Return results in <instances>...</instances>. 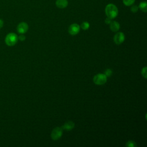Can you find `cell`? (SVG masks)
I'll list each match as a JSON object with an SVG mask.
<instances>
[{
	"instance_id": "obj_1",
	"label": "cell",
	"mask_w": 147,
	"mask_h": 147,
	"mask_svg": "<svg viewBox=\"0 0 147 147\" xmlns=\"http://www.w3.org/2000/svg\"><path fill=\"white\" fill-rule=\"evenodd\" d=\"M105 13L108 18L113 19L117 16L118 14V10L115 5L110 3L108 4L105 7Z\"/></svg>"
},
{
	"instance_id": "obj_2",
	"label": "cell",
	"mask_w": 147,
	"mask_h": 147,
	"mask_svg": "<svg viewBox=\"0 0 147 147\" xmlns=\"http://www.w3.org/2000/svg\"><path fill=\"white\" fill-rule=\"evenodd\" d=\"M5 43L9 47L14 46L18 41V36L16 33H10L5 37Z\"/></svg>"
},
{
	"instance_id": "obj_3",
	"label": "cell",
	"mask_w": 147,
	"mask_h": 147,
	"mask_svg": "<svg viewBox=\"0 0 147 147\" xmlns=\"http://www.w3.org/2000/svg\"><path fill=\"white\" fill-rule=\"evenodd\" d=\"M107 78L104 74H98L94 76L93 82L95 84L102 85L106 83Z\"/></svg>"
},
{
	"instance_id": "obj_4",
	"label": "cell",
	"mask_w": 147,
	"mask_h": 147,
	"mask_svg": "<svg viewBox=\"0 0 147 147\" xmlns=\"http://www.w3.org/2000/svg\"><path fill=\"white\" fill-rule=\"evenodd\" d=\"M63 134V129L60 127H56L52 130L51 136L52 140H57L61 138Z\"/></svg>"
},
{
	"instance_id": "obj_5",
	"label": "cell",
	"mask_w": 147,
	"mask_h": 147,
	"mask_svg": "<svg viewBox=\"0 0 147 147\" xmlns=\"http://www.w3.org/2000/svg\"><path fill=\"white\" fill-rule=\"evenodd\" d=\"M113 40L114 43L117 45L121 44L125 40V35L122 32H118L117 33L113 38Z\"/></svg>"
},
{
	"instance_id": "obj_6",
	"label": "cell",
	"mask_w": 147,
	"mask_h": 147,
	"mask_svg": "<svg viewBox=\"0 0 147 147\" xmlns=\"http://www.w3.org/2000/svg\"><path fill=\"white\" fill-rule=\"evenodd\" d=\"M80 27L77 24H72L68 28V32L71 35H76L80 31Z\"/></svg>"
},
{
	"instance_id": "obj_7",
	"label": "cell",
	"mask_w": 147,
	"mask_h": 147,
	"mask_svg": "<svg viewBox=\"0 0 147 147\" xmlns=\"http://www.w3.org/2000/svg\"><path fill=\"white\" fill-rule=\"evenodd\" d=\"M28 28H29L28 25L25 22H20L17 25V30L19 33L24 34L28 31Z\"/></svg>"
},
{
	"instance_id": "obj_8",
	"label": "cell",
	"mask_w": 147,
	"mask_h": 147,
	"mask_svg": "<svg viewBox=\"0 0 147 147\" xmlns=\"http://www.w3.org/2000/svg\"><path fill=\"white\" fill-rule=\"evenodd\" d=\"M75 127V123L72 121H68L65 123L63 126L61 127V128L64 130L69 131L72 129H73Z\"/></svg>"
},
{
	"instance_id": "obj_9",
	"label": "cell",
	"mask_w": 147,
	"mask_h": 147,
	"mask_svg": "<svg viewBox=\"0 0 147 147\" xmlns=\"http://www.w3.org/2000/svg\"><path fill=\"white\" fill-rule=\"evenodd\" d=\"M120 28L119 24L117 21H111L110 24V29L113 32H117Z\"/></svg>"
},
{
	"instance_id": "obj_10",
	"label": "cell",
	"mask_w": 147,
	"mask_h": 147,
	"mask_svg": "<svg viewBox=\"0 0 147 147\" xmlns=\"http://www.w3.org/2000/svg\"><path fill=\"white\" fill-rule=\"evenodd\" d=\"M56 5L60 9L65 8L68 5L67 0H57L56 2Z\"/></svg>"
},
{
	"instance_id": "obj_11",
	"label": "cell",
	"mask_w": 147,
	"mask_h": 147,
	"mask_svg": "<svg viewBox=\"0 0 147 147\" xmlns=\"http://www.w3.org/2000/svg\"><path fill=\"white\" fill-rule=\"evenodd\" d=\"M139 8L144 12H146L147 11V4L145 1L141 2L139 5Z\"/></svg>"
},
{
	"instance_id": "obj_12",
	"label": "cell",
	"mask_w": 147,
	"mask_h": 147,
	"mask_svg": "<svg viewBox=\"0 0 147 147\" xmlns=\"http://www.w3.org/2000/svg\"><path fill=\"white\" fill-rule=\"evenodd\" d=\"M80 28L83 30H87L90 28V24L88 22H83L80 25Z\"/></svg>"
},
{
	"instance_id": "obj_13",
	"label": "cell",
	"mask_w": 147,
	"mask_h": 147,
	"mask_svg": "<svg viewBox=\"0 0 147 147\" xmlns=\"http://www.w3.org/2000/svg\"><path fill=\"white\" fill-rule=\"evenodd\" d=\"M126 146L127 147H136V144L134 141H129L126 142Z\"/></svg>"
},
{
	"instance_id": "obj_14",
	"label": "cell",
	"mask_w": 147,
	"mask_h": 147,
	"mask_svg": "<svg viewBox=\"0 0 147 147\" xmlns=\"http://www.w3.org/2000/svg\"><path fill=\"white\" fill-rule=\"evenodd\" d=\"M135 0H123V3L126 6H130L132 5Z\"/></svg>"
},
{
	"instance_id": "obj_15",
	"label": "cell",
	"mask_w": 147,
	"mask_h": 147,
	"mask_svg": "<svg viewBox=\"0 0 147 147\" xmlns=\"http://www.w3.org/2000/svg\"><path fill=\"white\" fill-rule=\"evenodd\" d=\"M146 70H147V67H145L142 68V70H141V74H142V76H143L145 79H146V75H147Z\"/></svg>"
},
{
	"instance_id": "obj_16",
	"label": "cell",
	"mask_w": 147,
	"mask_h": 147,
	"mask_svg": "<svg viewBox=\"0 0 147 147\" xmlns=\"http://www.w3.org/2000/svg\"><path fill=\"white\" fill-rule=\"evenodd\" d=\"M112 74H113L112 70H111V69H109V68L107 69L105 71V73H104V74H105L107 77H109V76H111V75H112Z\"/></svg>"
},
{
	"instance_id": "obj_17",
	"label": "cell",
	"mask_w": 147,
	"mask_h": 147,
	"mask_svg": "<svg viewBox=\"0 0 147 147\" xmlns=\"http://www.w3.org/2000/svg\"><path fill=\"white\" fill-rule=\"evenodd\" d=\"M138 10V7L137 5H133L130 8V10L133 13H136Z\"/></svg>"
},
{
	"instance_id": "obj_18",
	"label": "cell",
	"mask_w": 147,
	"mask_h": 147,
	"mask_svg": "<svg viewBox=\"0 0 147 147\" xmlns=\"http://www.w3.org/2000/svg\"><path fill=\"white\" fill-rule=\"evenodd\" d=\"M18 39H19L21 41H24L25 40V36L24 35H20L18 37Z\"/></svg>"
},
{
	"instance_id": "obj_19",
	"label": "cell",
	"mask_w": 147,
	"mask_h": 147,
	"mask_svg": "<svg viewBox=\"0 0 147 147\" xmlns=\"http://www.w3.org/2000/svg\"><path fill=\"white\" fill-rule=\"evenodd\" d=\"M111 19H110V18H109L107 17V18H106V20H105V23L107 24H110V22H111Z\"/></svg>"
},
{
	"instance_id": "obj_20",
	"label": "cell",
	"mask_w": 147,
	"mask_h": 147,
	"mask_svg": "<svg viewBox=\"0 0 147 147\" xmlns=\"http://www.w3.org/2000/svg\"><path fill=\"white\" fill-rule=\"evenodd\" d=\"M3 25V21L1 19H0V29L2 28Z\"/></svg>"
}]
</instances>
